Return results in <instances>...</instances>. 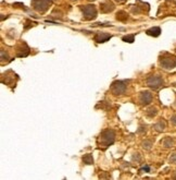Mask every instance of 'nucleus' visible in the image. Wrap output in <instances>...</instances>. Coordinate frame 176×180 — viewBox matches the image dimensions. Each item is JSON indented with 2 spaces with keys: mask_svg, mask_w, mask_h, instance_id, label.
<instances>
[{
  "mask_svg": "<svg viewBox=\"0 0 176 180\" xmlns=\"http://www.w3.org/2000/svg\"><path fill=\"white\" fill-rule=\"evenodd\" d=\"M114 139H115V133L113 130H110V129H107L101 132L100 137L98 139V143L100 145V147H103V149H107L108 146H110L111 144H113L114 142Z\"/></svg>",
  "mask_w": 176,
  "mask_h": 180,
  "instance_id": "f257e3e1",
  "label": "nucleus"
},
{
  "mask_svg": "<svg viewBox=\"0 0 176 180\" xmlns=\"http://www.w3.org/2000/svg\"><path fill=\"white\" fill-rule=\"evenodd\" d=\"M80 11L83 13V18L86 21L95 20L97 18V9L94 5H87V6H80L79 7Z\"/></svg>",
  "mask_w": 176,
  "mask_h": 180,
  "instance_id": "f03ea898",
  "label": "nucleus"
},
{
  "mask_svg": "<svg viewBox=\"0 0 176 180\" xmlns=\"http://www.w3.org/2000/svg\"><path fill=\"white\" fill-rule=\"evenodd\" d=\"M51 5V0H32V7L39 13H45Z\"/></svg>",
  "mask_w": 176,
  "mask_h": 180,
  "instance_id": "7ed1b4c3",
  "label": "nucleus"
},
{
  "mask_svg": "<svg viewBox=\"0 0 176 180\" xmlns=\"http://www.w3.org/2000/svg\"><path fill=\"white\" fill-rule=\"evenodd\" d=\"M126 87H127V85H126L125 81H115L112 83L111 91L114 95H122V94L125 93Z\"/></svg>",
  "mask_w": 176,
  "mask_h": 180,
  "instance_id": "20e7f679",
  "label": "nucleus"
},
{
  "mask_svg": "<svg viewBox=\"0 0 176 180\" xmlns=\"http://www.w3.org/2000/svg\"><path fill=\"white\" fill-rule=\"evenodd\" d=\"M147 85L153 90H158L159 87L163 85V79L160 75H152L147 79Z\"/></svg>",
  "mask_w": 176,
  "mask_h": 180,
  "instance_id": "39448f33",
  "label": "nucleus"
},
{
  "mask_svg": "<svg viewBox=\"0 0 176 180\" xmlns=\"http://www.w3.org/2000/svg\"><path fill=\"white\" fill-rule=\"evenodd\" d=\"M160 64L166 70H170L173 69L174 67H176V57L174 56H167L164 57L160 60Z\"/></svg>",
  "mask_w": 176,
  "mask_h": 180,
  "instance_id": "423d86ee",
  "label": "nucleus"
},
{
  "mask_svg": "<svg viewBox=\"0 0 176 180\" xmlns=\"http://www.w3.org/2000/svg\"><path fill=\"white\" fill-rule=\"evenodd\" d=\"M110 38H112V35L105 33V32H98L95 35V41L97 43H105V42L109 41Z\"/></svg>",
  "mask_w": 176,
  "mask_h": 180,
  "instance_id": "0eeeda50",
  "label": "nucleus"
},
{
  "mask_svg": "<svg viewBox=\"0 0 176 180\" xmlns=\"http://www.w3.org/2000/svg\"><path fill=\"white\" fill-rule=\"evenodd\" d=\"M139 100L142 105H149L152 102V94L148 91L141 92L139 96Z\"/></svg>",
  "mask_w": 176,
  "mask_h": 180,
  "instance_id": "6e6552de",
  "label": "nucleus"
},
{
  "mask_svg": "<svg viewBox=\"0 0 176 180\" xmlns=\"http://www.w3.org/2000/svg\"><path fill=\"white\" fill-rule=\"evenodd\" d=\"M114 5L112 3V2H110L109 0H107V1H104V2H101L100 3V10H101V12L103 13H108V12H111V11H113L114 10Z\"/></svg>",
  "mask_w": 176,
  "mask_h": 180,
  "instance_id": "1a4fd4ad",
  "label": "nucleus"
},
{
  "mask_svg": "<svg viewBox=\"0 0 176 180\" xmlns=\"http://www.w3.org/2000/svg\"><path fill=\"white\" fill-rule=\"evenodd\" d=\"M146 33H147V35H149V36L158 37L159 35L161 34V29H160V27H158V26H154V27H151V29L147 30Z\"/></svg>",
  "mask_w": 176,
  "mask_h": 180,
  "instance_id": "9d476101",
  "label": "nucleus"
},
{
  "mask_svg": "<svg viewBox=\"0 0 176 180\" xmlns=\"http://www.w3.org/2000/svg\"><path fill=\"white\" fill-rule=\"evenodd\" d=\"M116 19L119 20V21H122V22H125L128 19L127 13L125 12V11H119V12L116 13Z\"/></svg>",
  "mask_w": 176,
  "mask_h": 180,
  "instance_id": "9b49d317",
  "label": "nucleus"
},
{
  "mask_svg": "<svg viewBox=\"0 0 176 180\" xmlns=\"http://www.w3.org/2000/svg\"><path fill=\"white\" fill-rule=\"evenodd\" d=\"M83 161L85 163L86 165H91L92 163H94V159H92V156L90 154H87L83 157Z\"/></svg>",
  "mask_w": 176,
  "mask_h": 180,
  "instance_id": "f8f14e48",
  "label": "nucleus"
},
{
  "mask_svg": "<svg viewBox=\"0 0 176 180\" xmlns=\"http://www.w3.org/2000/svg\"><path fill=\"white\" fill-rule=\"evenodd\" d=\"M164 128H165V124H164V121H162V120L159 121L157 124H154V129L157 131H159V132H160V131H163Z\"/></svg>",
  "mask_w": 176,
  "mask_h": 180,
  "instance_id": "ddd939ff",
  "label": "nucleus"
},
{
  "mask_svg": "<svg viewBox=\"0 0 176 180\" xmlns=\"http://www.w3.org/2000/svg\"><path fill=\"white\" fill-rule=\"evenodd\" d=\"M157 115V109L156 108H150V109H148V112H147V116H149V117H154Z\"/></svg>",
  "mask_w": 176,
  "mask_h": 180,
  "instance_id": "4468645a",
  "label": "nucleus"
},
{
  "mask_svg": "<svg viewBox=\"0 0 176 180\" xmlns=\"http://www.w3.org/2000/svg\"><path fill=\"white\" fill-rule=\"evenodd\" d=\"M163 144L165 147H171V146L173 145V140H172L171 137H167V139H165V141L163 142Z\"/></svg>",
  "mask_w": 176,
  "mask_h": 180,
  "instance_id": "2eb2a0df",
  "label": "nucleus"
},
{
  "mask_svg": "<svg viewBox=\"0 0 176 180\" xmlns=\"http://www.w3.org/2000/svg\"><path fill=\"white\" fill-rule=\"evenodd\" d=\"M134 37H135L134 35H126V36H123V38H122V39H123L124 42L133 43V42H134Z\"/></svg>",
  "mask_w": 176,
  "mask_h": 180,
  "instance_id": "dca6fc26",
  "label": "nucleus"
},
{
  "mask_svg": "<svg viewBox=\"0 0 176 180\" xmlns=\"http://www.w3.org/2000/svg\"><path fill=\"white\" fill-rule=\"evenodd\" d=\"M150 146H151V142H150V141H146V142L144 143V147H145V149H149Z\"/></svg>",
  "mask_w": 176,
  "mask_h": 180,
  "instance_id": "f3484780",
  "label": "nucleus"
},
{
  "mask_svg": "<svg viewBox=\"0 0 176 180\" xmlns=\"http://www.w3.org/2000/svg\"><path fill=\"white\" fill-rule=\"evenodd\" d=\"M171 122L174 124V126H176V115H174V116L171 118Z\"/></svg>",
  "mask_w": 176,
  "mask_h": 180,
  "instance_id": "a211bd4d",
  "label": "nucleus"
},
{
  "mask_svg": "<svg viewBox=\"0 0 176 180\" xmlns=\"http://www.w3.org/2000/svg\"><path fill=\"white\" fill-rule=\"evenodd\" d=\"M170 161H171V163H175V161H176V154H174V155L171 157Z\"/></svg>",
  "mask_w": 176,
  "mask_h": 180,
  "instance_id": "6ab92c4d",
  "label": "nucleus"
},
{
  "mask_svg": "<svg viewBox=\"0 0 176 180\" xmlns=\"http://www.w3.org/2000/svg\"><path fill=\"white\" fill-rule=\"evenodd\" d=\"M116 2H123V1H125V0H115Z\"/></svg>",
  "mask_w": 176,
  "mask_h": 180,
  "instance_id": "aec40b11",
  "label": "nucleus"
},
{
  "mask_svg": "<svg viewBox=\"0 0 176 180\" xmlns=\"http://www.w3.org/2000/svg\"><path fill=\"white\" fill-rule=\"evenodd\" d=\"M71 1H77V0H71Z\"/></svg>",
  "mask_w": 176,
  "mask_h": 180,
  "instance_id": "412c9836",
  "label": "nucleus"
},
{
  "mask_svg": "<svg viewBox=\"0 0 176 180\" xmlns=\"http://www.w3.org/2000/svg\"><path fill=\"white\" fill-rule=\"evenodd\" d=\"M92 1H94V0H92Z\"/></svg>",
  "mask_w": 176,
  "mask_h": 180,
  "instance_id": "4be33fe9",
  "label": "nucleus"
}]
</instances>
